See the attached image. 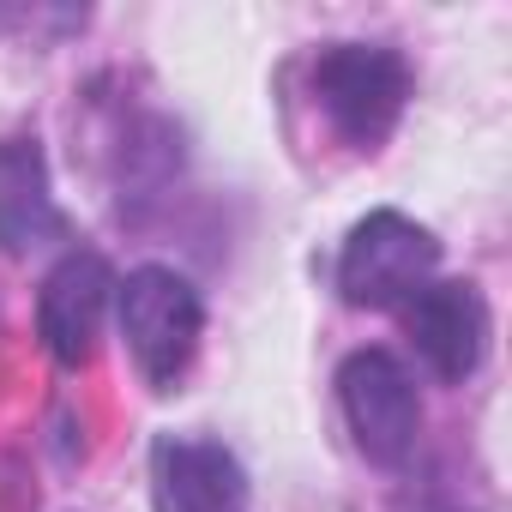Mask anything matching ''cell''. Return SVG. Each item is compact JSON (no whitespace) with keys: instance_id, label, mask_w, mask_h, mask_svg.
I'll list each match as a JSON object with an SVG mask.
<instances>
[{"instance_id":"cell-5","label":"cell","mask_w":512,"mask_h":512,"mask_svg":"<svg viewBox=\"0 0 512 512\" xmlns=\"http://www.w3.org/2000/svg\"><path fill=\"white\" fill-rule=\"evenodd\" d=\"M404 338L440 386H464L488 356V302L464 278H428L404 308Z\"/></svg>"},{"instance_id":"cell-6","label":"cell","mask_w":512,"mask_h":512,"mask_svg":"<svg viewBox=\"0 0 512 512\" xmlns=\"http://www.w3.org/2000/svg\"><path fill=\"white\" fill-rule=\"evenodd\" d=\"M115 302V272L97 247H67L49 266L43 290H37V338L61 368H85L97 356L103 320Z\"/></svg>"},{"instance_id":"cell-2","label":"cell","mask_w":512,"mask_h":512,"mask_svg":"<svg viewBox=\"0 0 512 512\" xmlns=\"http://www.w3.org/2000/svg\"><path fill=\"white\" fill-rule=\"evenodd\" d=\"M115 308H121V338L145 374L151 392H175L199 356L205 338V296L187 272L175 266H133L115 278Z\"/></svg>"},{"instance_id":"cell-9","label":"cell","mask_w":512,"mask_h":512,"mask_svg":"<svg viewBox=\"0 0 512 512\" xmlns=\"http://www.w3.org/2000/svg\"><path fill=\"white\" fill-rule=\"evenodd\" d=\"M181 169V127L157 109H139L127 115L121 127V169H115V187H121V205H139V199H157Z\"/></svg>"},{"instance_id":"cell-3","label":"cell","mask_w":512,"mask_h":512,"mask_svg":"<svg viewBox=\"0 0 512 512\" xmlns=\"http://www.w3.org/2000/svg\"><path fill=\"white\" fill-rule=\"evenodd\" d=\"M440 272V241L404 211H368L338 247V296L368 314L404 308Z\"/></svg>"},{"instance_id":"cell-7","label":"cell","mask_w":512,"mask_h":512,"mask_svg":"<svg viewBox=\"0 0 512 512\" xmlns=\"http://www.w3.org/2000/svg\"><path fill=\"white\" fill-rule=\"evenodd\" d=\"M151 506L157 512H247V464L211 434H157Z\"/></svg>"},{"instance_id":"cell-8","label":"cell","mask_w":512,"mask_h":512,"mask_svg":"<svg viewBox=\"0 0 512 512\" xmlns=\"http://www.w3.org/2000/svg\"><path fill=\"white\" fill-rule=\"evenodd\" d=\"M67 217L55 205V175L49 151L37 133H7L0 139V253L7 260H31L37 247L61 241Z\"/></svg>"},{"instance_id":"cell-4","label":"cell","mask_w":512,"mask_h":512,"mask_svg":"<svg viewBox=\"0 0 512 512\" xmlns=\"http://www.w3.org/2000/svg\"><path fill=\"white\" fill-rule=\"evenodd\" d=\"M338 410L344 428L356 440V452L380 470L410 464L416 434H422V392L416 374L392 356V350H350L338 368Z\"/></svg>"},{"instance_id":"cell-1","label":"cell","mask_w":512,"mask_h":512,"mask_svg":"<svg viewBox=\"0 0 512 512\" xmlns=\"http://www.w3.org/2000/svg\"><path fill=\"white\" fill-rule=\"evenodd\" d=\"M308 85L326 127L362 157H374L410 109V61L392 43H326L308 67Z\"/></svg>"}]
</instances>
